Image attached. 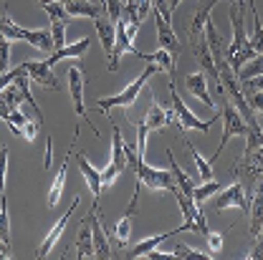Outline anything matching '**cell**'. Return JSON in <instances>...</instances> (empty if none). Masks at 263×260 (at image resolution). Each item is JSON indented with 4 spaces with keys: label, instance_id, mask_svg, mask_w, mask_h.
Wrapping results in <instances>:
<instances>
[{
    "label": "cell",
    "instance_id": "cell-41",
    "mask_svg": "<svg viewBox=\"0 0 263 260\" xmlns=\"http://www.w3.org/2000/svg\"><path fill=\"white\" fill-rule=\"evenodd\" d=\"M38 131H43V129H41V124L28 119V122L23 124V129H21V136H23V139H28V142L33 144V142H35V136H38Z\"/></svg>",
    "mask_w": 263,
    "mask_h": 260
},
{
    "label": "cell",
    "instance_id": "cell-36",
    "mask_svg": "<svg viewBox=\"0 0 263 260\" xmlns=\"http://www.w3.org/2000/svg\"><path fill=\"white\" fill-rule=\"evenodd\" d=\"M5 182H8V147H0V195L5 197Z\"/></svg>",
    "mask_w": 263,
    "mask_h": 260
},
{
    "label": "cell",
    "instance_id": "cell-29",
    "mask_svg": "<svg viewBox=\"0 0 263 260\" xmlns=\"http://www.w3.org/2000/svg\"><path fill=\"white\" fill-rule=\"evenodd\" d=\"M248 10L253 13V38H248V41H251V46H253L256 53H263V23H261V18H258V10H256V3L253 0H248Z\"/></svg>",
    "mask_w": 263,
    "mask_h": 260
},
{
    "label": "cell",
    "instance_id": "cell-8",
    "mask_svg": "<svg viewBox=\"0 0 263 260\" xmlns=\"http://www.w3.org/2000/svg\"><path fill=\"white\" fill-rule=\"evenodd\" d=\"M124 53L139 56V58L147 56V53H142V51L134 48V41H132L129 33H127V21L119 18V21L114 23V48H111V53H109V71H117V68H119V61H122Z\"/></svg>",
    "mask_w": 263,
    "mask_h": 260
},
{
    "label": "cell",
    "instance_id": "cell-44",
    "mask_svg": "<svg viewBox=\"0 0 263 260\" xmlns=\"http://www.w3.org/2000/svg\"><path fill=\"white\" fill-rule=\"evenodd\" d=\"M243 89H256V91H263V73L261 76L248 78V81H243Z\"/></svg>",
    "mask_w": 263,
    "mask_h": 260
},
{
    "label": "cell",
    "instance_id": "cell-20",
    "mask_svg": "<svg viewBox=\"0 0 263 260\" xmlns=\"http://www.w3.org/2000/svg\"><path fill=\"white\" fill-rule=\"evenodd\" d=\"M64 5L71 18H91L94 21L104 13V8L99 3H91V0H66Z\"/></svg>",
    "mask_w": 263,
    "mask_h": 260
},
{
    "label": "cell",
    "instance_id": "cell-9",
    "mask_svg": "<svg viewBox=\"0 0 263 260\" xmlns=\"http://www.w3.org/2000/svg\"><path fill=\"white\" fill-rule=\"evenodd\" d=\"M228 207H238V210H243V212H248V207H251V205H248V197H246V187H243L240 179L230 182L228 187H220V195L213 202V210H215V212H223V210H228Z\"/></svg>",
    "mask_w": 263,
    "mask_h": 260
},
{
    "label": "cell",
    "instance_id": "cell-10",
    "mask_svg": "<svg viewBox=\"0 0 263 260\" xmlns=\"http://www.w3.org/2000/svg\"><path fill=\"white\" fill-rule=\"evenodd\" d=\"M175 122H177L175 109H164L162 104L152 96V91H149V111H147V116H144L147 129L157 131V129H164V127H172Z\"/></svg>",
    "mask_w": 263,
    "mask_h": 260
},
{
    "label": "cell",
    "instance_id": "cell-43",
    "mask_svg": "<svg viewBox=\"0 0 263 260\" xmlns=\"http://www.w3.org/2000/svg\"><path fill=\"white\" fill-rule=\"evenodd\" d=\"M137 13H139V18L144 21V18L152 13V0H137Z\"/></svg>",
    "mask_w": 263,
    "mask_h": 260
},
{
    "label": "cell",
    "instance_id": "cell-22",
    "mask_svg": "<svg viewBox=\"0 0 263 260\" xmlns=\"http://www.w3.org/2000/svg\"><path fill=\"white\" fill-rule=\"evenodd\" d=\"M180 232V228L177 230H172V232H160V235H155V237H144V240H139L134 248H132V253H129V258L132 260H137V258H144L149 250H155V248H160L167 237H172V235H177Z\"/></svg>",
    "mask_w": 263,
    "mask_h": 260
},
{
    "label": "cell",
    "instance_id": "cell-24",
    "mask_svg": "<svg viewBox=\"0 0 263 260\" xmlns=\"http://www.w3.org/2000/svg\"><path fill=\"white\" fill-rule=\"evenodd\" d=\"M68 162H71V152L66 154L64 164H61V169L56 172V177H53V185H51V190H48V207L53 210L59 202H61V195H64V185H66V172H68Z\"/></svg>",
    "mask_w": 263,
    "mask_h": 260
},
{
    "label": "cell",
    "instance_id": "cell-46",
    "mask_svg": "<svg viewBox=\"0 0 263 260\" xmlns=\"http://www.w3.org/2000/svg\"><path fill=\"white\" fill-rule=\"evenodd\" d=\"M180 3H182V0H170V10H175V8H177Z\"/></svg>",
    "mask_w": 263,
    "mask_h": 260
},
{
    "label": "cell",
    "instance_id": "cell-49",
    "mask_svg": "<svg viewBox=\"0 0 263 260\" xmlns=\"http://www.w3.org/2000/svg\"><path fill=\"white\" fill-rule=\"evenodd\" d=\"M38 3H43V0H38Z\"/></svg>",
    "mask_w": 263,
    "mask_h": 260
},
{
    "label": "cell",
    "instance_id": "cell-18",
    "mask_svg": "<svg viewBox=\"0 0 263 260\" xmlns=\"http://www.w3.org/2000/svg\"><path fill=\"white\" fill-rule=\"evenodd\" d=\"M89 46H91V38H81V41H76V43H71V46L66 43L64 48H56V51L46 58V64L53 68V66L59 64V61H64V58H81Z\"/></svg>",
    "mask_w": 263,
    "mask_h": 260
},
{
    "label": "cell",
    "instance_id": "cell-4",
    "mask_svg": "<svg viewBox=\"0 0 263 260\" xmlns=\"http://www.w3.org/2000/svg\"><path fill=\"white\" fill-rule=\"evenodd\" d=\"M172 197L177 199L180 212H182V217H185V223L180 225V232L193 230V232H200V235H208L210 230H208V220H205V212H202L200 202H195L190 195H185L180 187H175V190H172Z\"/></svg>",
    "mask_w": 263,
    "mask_h": 260
},
{
    "label": "cell",
    "instance_id": "cell-16",
    "mask_svg": "<svg viewBox=\"0 0 263 260\" xmlns=\"http://www.w3.org/2000/svg\"><path fill=\"white\" fill-rule=\"evenodd\" d=\"M215 3H220V0H202V3L197 5L195 15L187 21V38H190V41H195V38H200V35L205 33V26H208V21H210V10L215 8Z\"/></svg>",
    "mask_w": 263,
    "mask_h": 260
},
{
    "label": "cell",
    "instance_id": "cell-12",
    "mask_svg": "<svg viewBox=\"0 0 263 260\" xmlns=\"http://www.w3.org/2000/svg\"><path fill=\"white\" fill-rule=\"evenodd\" d=\"M76 207H79V197H73V202H71V207L64 212V217H59V223L48 230V235L41 240V245H38V250H35V258H46V255L51 253V248H53V245H56V240L61 237V232L66 230L68 220H71V212H73Z\"/></svg>",
    "mask_w": 263,
    "mask_h": 260
},
{
    "label": "cell",
    "instance_id": "cell-34",
    "mask_svg": "<svg viewBox=\"0 0 263 260\" xmlns=\"http://www.w3.org/2000/svg\"><path fill=\"white\" fill-rule=\"evenodd\" d=\"M0 240L10 243V223H8V199L0 197Z\"/></svg>",
    "mask_w": 263,
    "mask_h": 260
},
{
    "label": "cell",
    "instance_id": "cell-23",
    "mask_svg": "<svg viewBox=\"0 0 263 260\" xmlns=\"http://www.w3.org/2000/svg\"><path fill=\"white\" fill-rule=\"evenodd\" d=\"M132 220H134V210H127V215L114 225V230H109L106 235H111L114 240H117V248L119 250H124L127 245H129V237H132Z\"/></svg>",
    "mask_w": 263,
    "mask_h": 260
},
{
    "label": "cell",
    "instance_id": "cell-19",
    "mask_svg": "<svg viewBox=\"0 0 263 260\" xmlns=\"http://www.w3.org/2000/svg\"><path fill=\"white\" fill-rule=\"evenodd\" d=\"M89 220H91V237H94L97 258H111V245H109V237H106V230L101 225V220L97 217V210L89 215Z\"/></svg>",
    "mask_w": 263,
    "mask_h": 260
},
{
    "label": "cell",
    "instance_id": "cell-48",
    "mask_svg": "<svg viewBox=\"0 0 263 260\" xmlns=\"http://www.w3.org/2000/svg\"><path fill=\"white\" fill-rule=\"evenodd\" d=\"M258 172H261V174H263V167H261V169H258Z\"/></svg>",
    "mask_w": 263,
    "mask_h": 260
},
{
    "label": "cell",
    "instance_id": "cell-11",
    "mask_svg": "<svg viewBox=\"0 0 263 260\" xmlns=\"http://www.w3.org/2000/svg\"><path fill=\"white\" fill-rule=\"evenodd\" d=\"M152 18H155V23H157V43H160V48H167V51L177 58L180 51H182V43H180V38L172 31V21L162 18L155 8H152Z\"/></svg>",
    "mask_w": 263,
    "mask_h": 260
},
{
    "label": "cell",
    "instance_id": "cell-2",
    "mask_svg": "<svg viewBox=\"0 0 263 260\" xmlns=\"http://www.w3.org/2000/svg\"><path fill=\"white\" fill-rule=\"evenodd\" d=\"M157 71H162L157 64H149L134 81H132L129 86L124 89V91H119V94H114V96H106V98H99L97 106L101 109V111H109V109H117V106H122V109H132V104L137 101V96H139V91L147 86V81L157 73Z\"/></svg>",
    "mask_w": 263,
    "mask_h": 260
},
{
    "label": "cell",
    "instance_id": "cell-5",
    "mask_svg": "<svg viewBox=\"0 0 263 260\" xmlns=\"http://www.w3.org/2000/svg\"><path fill=\"white\" fill-rule=\"evenodd\" d=\"M170 98H172V109H175V114H177V129L180 131H187V129H195L200 134H205V131L210 129L218 119H220V114H213V119H208V122H202V119H197L195 114L187 109V104L180 98L177 94V89H175V81H170Z\"/></svg>",
    "mask_w": 263,
    "mask_h": 260
},
{
    "label": "cell",
    "instance_id": "cell-28",
    "mask_svg": "<svg viewBox=\"0 0 263 260\" xmlns=\"http://www.w3.org/2000/svg\"><path fill=\"white\" fill-rule=\"evenodd\" d=\"M185 147H187V154H190V159L195 162V169H197V177L202 179V182H208V179H213V162L210 159H205L200 152H197L195 147L190 144V142H185Z\"/></svg>",
    "mask_w": 263,
    "mask_h": 260
},
{
    "label": "cell",
    "instance_id": "cell-47",
    "mask_svg": "<svg viewBox=\"0 0 263 260\" xmlns=\"http://www.w3.org/2000/svg\"><path fill=\"white\" fill-rule=\"evenodd\" d=\"M99 5H101V8H104V5H106V0H99Z\"/></svg>",
    "mask_w": 263,
    "mask_h": 260
},
{
    "label": "cell",
    "instance_id": "cell-40",
    "mask_svg": "<svg viewBox=\"0 0 263 260\" xmlns=\"http://www.w3.org/2000/svg\"><path fill=\"white\" fill-rule=\"evenodd\" d=\"M8 61H10V41L5 35H0V73H5Z\"/></svg>",
    "mask_w": 263,
    "mask_h": 260
},
{
    "label": "cell",
    "instance_id": "cell-1",
    "mask_svg": "<svg viewBox=\"0 0 263 260\" xmlns=\"http://www.w3.org/2000/svg\"><path fill=\"white\" fill-rule=\"evenodd\" d=\"M0 35H5L8 41H26V43H31L38 51H46V53H53L56 51L53 38H51V28H35V31L21 28L8 13L0 18Z\"/></svg>",
    "mask_w": 263,
    "mask_h": 260
},
{
    "label": "cell",
    "instance_id": "cell-27",
    "mask_svg": "<svg viewBox=\"0 0 263 260\" xmlns=\"http://www.w3.org/2000/svg\"><path fill=\"white\" fill-rule=\"evenodd\" d=\"M144 61H149V64H157L164 71V73H167V78H170V81H175V61H177V58H175V56H172L167 48L155 51L152 56L147 53V56H144Z\"/></svg>",
    "mask_w": 263,
    "mask_h": 260
},
{
    "label": "cell",
    "instance_id": "cell-14",
    "mask_svg": "<svg viewBox=\"0 0 263 260\" xmlns=\"http://www.w3.org/2000/svg\"><path fill=\"white\" fill-rule=\"evenodd\" d=\"M73 250H76V258L79 260L97 258V253H94V237H91V220H89V215H86V217L81 220V225H79V235H76Z\"/></svg>",
    "mask_w": 263,
    "mask_h": 260
},
{
    "label": "cell",
    "instance_id": "cell-33",
    "mask_svg": "<svg viewBox=\"0 0 263 260\" xmlns=\"http://www.w3.org/2000/svg\"><path fill=\"white\" fill-rule=\"evenodd\" d=\"M172 255L180 260H210L213 255H208V253H200V250H193V248H187V245H175L172 248Z\"/></svg>",
    "mask_w": 263,
    "mask_h": 260
},
{
    "label": "cell",
    "instance_id": "cell-38",
    "mask_svg": "<svg viewBox=\"0 0 263 260\" xmlns=\"http://www.w3.org/2000/svg\"><path fill=\"white\" fill-rule=\"evenodd\" d=\"M248 260H263V228L261 232L253 237V245H251V250H248Z\"/></svg>",
    "mask_w": 263,
    "mask_h": 260
},
{
    "label": "cell",
    "instance_id": "cell-39",
    "mask_svg": "<svg viewBox=\"0 0 263 260\" xmlns=\"http://www.w3.org/2000/svg\"><path fill=\"white\" fill-rule=\"evenodd\" d=\"M205 237H208V248H210V253L218 255V253L223 250V240H226V235H223V232H208Z\"/></svg>",
    "mask_w": 263,
    "mask_h": 260
},
{
    "label": "cell",
    "instance_id": "cell-30",
    "mask_svg": "<svg viewBox=\"0 0 263 260\" xmlns=\"http://www.w3.org/2000/svg\"><path fill=\"white\" fill-rule=\"evenodd\" d=\"M41 8L46 10V15L51 18V21H61V23H66L71 15H68V10H66V5L61 3V0H43L41 3Z\"/></svg>",
    "mask_w": 263,
    "mask_h": 260
},
{
    "label": "cell",
    "instance_id": "cell-6",
    "mask_svg": "<svg viewBox=\"0 0 263 260\" xmlns=\"http://www.w3.org/2000/svg\"><path fill=\"white\" fill-rule=\"evenodd\" d=\"M66 81H68V91H71V101H73V111H76V116H79V124L86 122V124L91 127V131L99 136V131L94 129V124H91V116L86 114V101H84L86 76H84V68L68 66V68H66ZM79 124H76V127H79Z\"/></svg>",
    "mask_w": 263,
    "mask_h": 260
},
{
    "label": "cell",
    "instance_id": "cell-26",
    "mask_svg": "<svg viewBox=\"0 0 263 260\" xmlns=\"http://www.w3.org/2000/svg\"><path fill=\"white\" fill-rule=\"evenodd\" d=\"M167 159H170V167H172L170 172H172V177H175L177 187H180V190H182L185 195H190V197H193V190H195L197 185L193 182V177H190V174H187V172H185V169H182L180 164H177V159L172 157V149H167Z\"/></svg>",
    "mask_w": 263,
    "mask_h": 260
},
{
    "label": "cell",
    "instance_id": "cell-15",
    "mask_svg": "<svg viewBox=\"0 0 263 260\" xmlns=\"http://www.w3.org/2000/svg\"><path fill=\"white\" fill-rule=\"evenodd\" d=\"M76 164H79V169H81V174H84V179H86V185H89V190H91L94 207L99 210V197H101V190H104V187H101V169H97L84 154H76Z\"/></svg>",
    "mask_w": 263,
    "mask_h": 260
},
{
    "label": "cell",
    "instance_id": "cell-50",
    "mask_svg": "<svg viewBox=\"0 0 263 260\" xmlns=\"http://www.w3.org/2000/svg\"><path fill=\"white\" fill-rule=\"evenodd\" d=\"M3 3H5V0H3Z\"/></svg>",
    "mask_w": 263,
    "mask_h": 260
},
{
    "label": "cell",
    "instance_id": "cell-7",
    "mask_svg": "<svg viewBox=\"0 0 263 260\" xmlns=\"http://www.w3.org/2000/svg\"><path fill=\"white\" fill-rule=\"evenodd\" d=\"M220 119H223V139H220V147H218V152H213V157H210V162H215L218 157H220V152L226 149V144L230 142V136H243L246 139V134H248V122L240 116V111L233 106V104H223V111H220Z\"/></svg>",
    "mask_w": 263,
    "mask_h": 260
},
{
    "label": "cell",
    "instance_id": "cell-32",
    "mask_svg": "<svg viewBox=\"0 0 263 260\" xmlns=\"http://www.w3.org/2000/svg\"><path fill=\"white\" fill-rule=\"evenodd\" d=\"M220 187H223L220 182H215V179H208V182H202L200 187H195V190H193V199L202 205L208 197L213 195V192H220Z\"/></svg>",
    "mask_w": 263,
    "mask_h": 260
},
{
    "label": "cell",
    "instance_id": "cell-42",
    "mask_svg": "<svg viewBox=\"0 0 263 260\" xmlns=\"http://www.w3.org/2000/svg\"><path fill=\"white\" fill-rule=\"evenodd\" d=\"M152 8L162 15V18H167V21H172V10H170V0H152Z\"/></svg>",
    "mask_w": 263,
    "mask_h": 260
},
{
    "label": "cell",
    "instance_id": "cell-45",
    "mask_svg": "<svg viewBox=\"0 0 263 260\" xmlns=\"http://www.w3.org/2000/svg\"><path fill=\"white\" fill-rule=\"evenodd\" d=\"M8 258H13L10 243H3V240H0V260H8Z\"/></svg>",
    "mask_w": 263,
    "mask_h": 260
},
{
    "label": "cell",
    "instance_id": "cell-21",
    "mask_svg": "<svg viewBox=\"0 0 263 260\" xmlns=\"http://www.w3.org/2000/svg\"><path fill=\"white\" fill-rule=\"evenodd\" d=\"M185 86H187V91H190V96L200 98L205 106H210L213 109V98L208 94V76L202 73V71H197V73H190L187 78H185Z\"/></svg>",
    "mask_w": 263,
    "mask_h": 260
},
{
    "label": "cell",
    "instance_id": "cell-13",
    "mask_svg": "<svg viewBox=\"0 0 263 260\" xmlns=\"http://www.w3.org/2000/svg\"><path fill=\"white\" fill-rule=\"evenodd\" d=\"M26 71H28V78L38 81L41 86L51 89V91H59V78L53 73V68L46 64V61H26Z\"/></svg>",
    "mask_w": 263,
    "mask_h": 260
},
{
    "label": "cell",
    "instance_id": "cell-25",
    "mask_svg": "<svg viewBox=\"0 0 263 260\" xmlns=\"http://www.w3.org/2000/svg\"><path fill=\"white\" fill-rule=\"evenodd\" d=\"M94 26H97L99 41H101V46H104V53H106V58H109V53H111V48H114V21L99 15V18H94Z\"/></svg>",
    "mask_w": 263,
    "mask_h": 260
},
{
    "label": "cell",
    "instance_id": "cell-37",
    "mask_svg": "<svg viewBox=\"0 0 263 260\" xmlns=\"http://www.w3.org/2000/svg\"><path fill=\"white\" fill-rule=\"evenodd\" d=\"M119 167L114 162H109L106 164V169H101V187H109V185H114L117 182V177H119Z\"/></svg>",
    "mask_w": 263,
    "mask_h": 260
},
{
    "label": "cell",
    "instance_id": "cell-17",
    "mask_svg": "<svg viewBox=\"0 0 263 260\" xmlns=\"http://www.w3.org/2000/svg\"><path fill=\"white\" fill-rule=\"evenodd\" d=\"M248 232L251 237H256L263 228V179L258 177V185H256V192L251 199V207H248Z\"/></svg>",
    "mask_w": 263,
    "mask_h": 260
},
{
    "label": "cell",
    "instance_id": "cell-3",
    "mask_svg": "<svg viewBox=\"0 0 263 260\" xmlns=\"http://www.w3.org/2000/svg\"><path fill=\"white\" fill-rule=\"evenodd\" d=\"M228 18H230V28H233V41H230V46H226V61H230V58L248 43V33H246L248 0H230Z\"/></svg>",
    "mask_w": 263,
    "mask_h": 260
},
{
    "label": "cell",
    "instance_id": "cell-35",
    "mask_svg": "<svg viewBox=\"0 0 263 260\" xmlns=\"http://www.w3.org/2000/svg\"><path fill=\"white\" fill-rule=\"evenodd\" d=\"M51 38H53V46H56V48H64L66 46V23L51 21Z\"/></svg>",
    "mask_w": 263,
    "mask_h": 260
},
{
    "label": "cell",
    "instance_id": "cell-31",
    "mask_svg": "<svg viewBox=\"0 0 263 260\" xmlns=\"http://www.w3.org/2000/svg\"><path fill=\"white\" fill-rule=\"evenodd\" d=\"M263 73V53H258V56H253L248 64L243 66L235 76H238V81H248V78H253V76H261Z\"/></svg>",
    "mask_w": 263,
    "mask_h": 260
}]
</instances>
